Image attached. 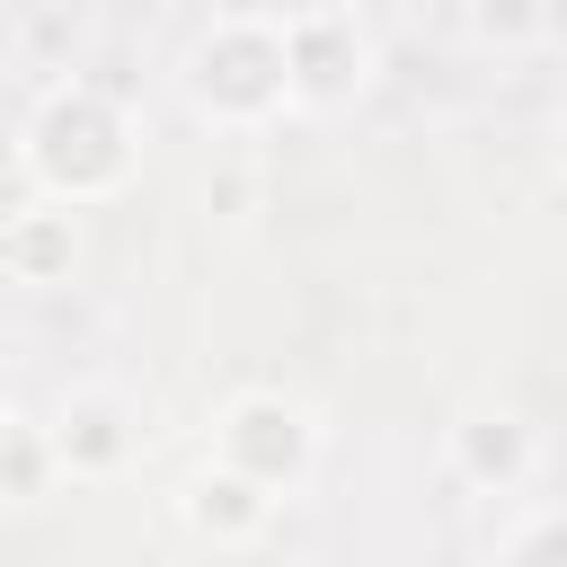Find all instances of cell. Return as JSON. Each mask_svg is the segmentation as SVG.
I'll return each mask as SVG.
<instances>
[{
    "mask_svg": "<svg viewBox=\"0 0 567 567\" xmlns=\"http://www.w3.org/2000/svg\"><path fill=\"white\" fill-rule=\"evenodd\" d=\"M44 452H53V478L115 487L142 461V399L124 381H71L44 416Z\"/></svg>",
    "mask_w": 567,
    "mask_h": 567,
    "instance_id": "5",
    "label": "cell"
},
{
    "mask_svg": "<svg viewBox=\"0 0 567 567\" xmlns=\"http://www.w3.org/2000/svg\"><path fill=\"white\" fill-rule=\"evenodd\" d=\"M496 567H567V523L549 496H514V514L496 532Z\"/></svg>",
    "mask_w": 567,
    "mask_h": 567,
    "instance_id": "10",
    "label": "cell"
},
{
    "mask_svg": "<svg viewBox=\"0 0 567 567\" xmlns=\"http://www.w3.org/2000/svg\"><path fill=\"white\" fill-rule=\"evenodd\" d=\"M80 266V213L53 195H27L0 213V275L9 284H62Z\"/></svg>",
    "mask_w": 567,
    "mask_h": 567,
    "instance_id": "8",
    "label": "cell"
},
{
    "mask_svg": "<svg viewBox=\"0 0 567 567\" xmlns=\"http://www.w3.org/2000/svg\"><path fill=\"white\" fill-rule=\"evenodd\" d=\"M284 18V89H292V115H346L363 89H372V27L346 9V0H292L275 9Z\"/></svg>",
    "mask_w": 567,
    "mask_h": 567,
    "instance_id": "4",
    "label": "cell"
},
{
    "mask_svg": "<svg viewBox=\"0 0 567 567\" xmlns=\"http://www.w3.org/2000/svg\"><path fill=\"white\" fill-rule=\"evenodd\" d=\"M443 470L470 487V496H532L540 487V425L505 399H470L452 425H443Z\"/></svg>",
    "mask_w": 567,
    "mask_h": 567,
    "instance_id": "6",
    "label": "cell"
},
{
    "mask_svg": "<svg viewBox=\"0 0 567 567\" xmlns=\"http://www.w3.org/2000/svg\"><path fill=\"white\" fill-rule=\"evenodd\" d=\"M319 443H328V425H319V408L310 399H292V390H230L221 408H213V461L221 470H239L248 487H266V496H301L310 487V470H319Z\"/></svg>",
    "mask_w": 567,
    "mask_h": 567,
    "instance_id": "3",
    "label": "cell"
},
{
    "mask_svg": "<svg viewBox=\"0 0 567 567\" xmlns=\"http://www.w3.org/2000/svg\"><path fill=\"white\" fill-rule=\"evenodd\" d=\"M275 514H284V496L248 487V478L221 470V461H204V470L177 487V523H186L204 549H257V540L275 532Z\"/></svg>",
    "mask_w": 567,
    "mask_h": 567,
    "instance_id": "7",
    "label": "cell"
},
{
    "mask_svg": "<svg viewBox=\"0 0 567 567\" xmlns=\"http://www.w3.org/2000/svg\"><path fill=\"white\" fill-rule=\"evenodd\" d=\"M18 177H27V195H53L71 213L115 204L142 177V124H133V106L106 80H80V71L53 80L35 97L27 133H18Z\"/></svg>",
    "mask_w": 567,
    "mask_h": 567,
    "instance_id": "1",
    "label": "cell"
},
{
    "mask_svg": "<svg viewBox=\"0 0 567 567\" xmlns=\"http://www.w3.org/2000/svg\"><path fill=\"white\" fill-rule=\"evenodd\" d=\"M177 89H186V106H195L213 133H230V142L284 124V115H292V89H284V18H275V9H221V18L186 44Z\"/></svg>",
    "mask_w": 567,
    "mask_h": 567,
    "instance_id": "2",
    "label": "cell"
},
{
    "mask_svg": "<svg viewBox=\"0 0 567 567\" xmlns=\"http://www.w3.org/2000/svg\"><path fill=\"white\" fill-rule=\"evenodd\" d=\"M549 27H558L549 0H470V35H478L487 53H540Z\"/></svg>",
    "mask_w": 567,
    "mask_h": 567,
    "instance_id": "11",
    "label": "cell"
},
{
    "mask_svg": "<svg viewBox=\"0 0 567 567\" xmlns=\"http://www.w3.org/2000/svg\"><path fill=\"white\" fill-rule=\"evenodd\" d=\"M62 478H53V452H44V425H27L9 399H0V505H44Z\"/></svg>",
    "mask_w": 567,
    "mask_h": 567,
    "instance_id": "9",
    "label": "cell"
}]
</instances>
